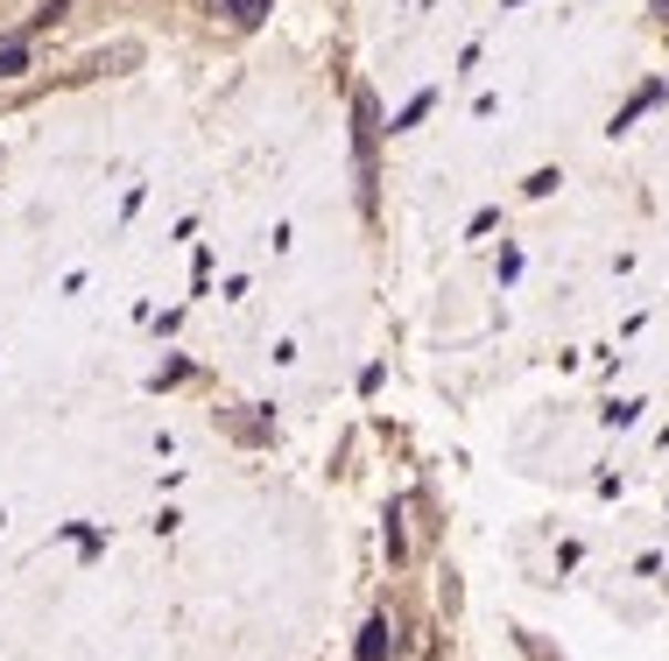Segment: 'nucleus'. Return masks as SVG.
I'll use <instances>...</instances> for the list:
<instances>
[{
  "instance_id": "obj_3",
  "label": "nucleus",
  "mask_w": 669,
  "mask_h": 661,
  "mask_svg": "<svg viewBox=\"0 0 669 661\" xmlns=\"http://www.w3.org/2000/svg\"><path fill=\"white\" fill-rule=\"evenodd\" d=\"M14 71H29V50L22 43H0V77H14Z\"/></svg>"
},
{
  "instance_id": "obj_1",
  "label": "nucleus",
  "mask_w": 669,
  "mask_h": 661,
  "mask_svg": "<svg viewBox=\"0 0 669 661\" xmlns=\"http://www.w3.org/2000/svg\"><path fill=\"white\" fill-rule=\"evenodd\" d=\"M359 661H395V619H374L359 640Z\"/></svg>"
},
{
  "instance_id": "obj_2",
  "label": "nucleus",
  "mask_w": 669,
  "mask_h": 661,
  "mask_svg": "<svg viewBox=\"0 0 669 661\" xmlns=\"http://www.w3.org/2000/svg\"><path fill=\"white\" fill-rule=\"evenodd\" d=\"M268 0H212V14H233V22H261Z\"/></svg>"
}]
</instances>
